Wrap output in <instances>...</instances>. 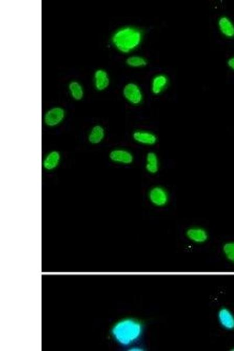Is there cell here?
<instances>
[{"label":"cell","instance_id":"6da1fadb","mask_svg":"<svg viewBox=\"0 0 234 351\" xmlns=\"http://www.w3.org/2000/svg\"><path fill=\"white\" fill-rule=\"evenodd\" d=\"M142 28L134 25H125L117 29L110 38L111 45L122 55H131L137 50L144 39Z\"/></svg>","mask_w":234,"mask_h":351},{"label":"cell","instance_id":"7a4b0ae2","mask_svg":"<svg viewBox=\"0 0 234 351\" xmlns=\"http://www.w3.org/2000/svg\"><path fill=\"white\" fill-rule=\"evenodd\" d=\"M143 326L134 319H125L118 322L112 329V335L121 345L128 346L138 341L141 337Z\"/></svg>","mask_w":234,"mask_h":351},{"label":"cell","instance_id":"3957f363","mask_svg":"<svg viewBox=\"0 0 234 351\" xmlns=\"http://www.w3.org/2000/svg\"><path fill=\"white\" fill-rule=\"evenodd\" d=\"M124 99L133 106H138L144 100V94L140 86L135 82L126 83L122 90Z\"/></svg>","mask_w":234,"mask_h":351},{"label":"cell","instance_id":"277c9868","mask_svg":"<svg viewBox=\"0 0 234 351\" xmlns=\"http://www.w3.org/2000/svg\"><path fill=\"white\" fill-rule=\"evenodd\" d=\"M66 112L64 108L54 106L47 110L43 118L45 126L49 128H55L62 124L65 119Z\"/></svg>","mask_w":234,"mask_h":351},{"label":"cell","instance_id":"5b68a950","mask_svg":"<svg viewBox=\"0 0 234 351\" xmlns=\"http://www.w3.org/2000/svg\"><path fill=\"white\" fill-rule=\"evenodd\" d=\"M148 198L150 202L158 207H164L169 201V194L164 187L154 186L149 190Z\"/></svg>","mask_w":234,"mask_h":351},{"label":"cell","instance_id":"8992f818","mask_svg":"<svg viewBox=\"0 0 234 351\" xmlns=\"http://www.w3.org/2000/svg\"><path fill=\"white\" fill-rule=\"evenodd\" d=\"M170 85V79L167 74L160 73L154 75L150 83V92L154 96L163 94Z\"/></svg>","mask_w":234,"mask_h":351},{"label":"cell","instance_id":"52a82bcc","mask_svg":"<svg viewBox=\"0 0 234 351\" xmlns=\"http://www.w3.org/2000/svg\"><path fill=\"white\" fill-rule=\"evenodd\" d=\"M93 83L94 88L97 92L105 91L110 85V78L109 73L103 68H97L94 72Z\"/></svg>","mask_w":234,"mask_h":351},{"label":"cell","instance_id":"ba28073f","mask_svg":"<svg viewBox=\"0 0 234 351\" xmlns=\"http://www.w3.org/2000/svg\"><path fill=\"white\" fill-rule=\"evenodd\" d=\"M110 160L115 164L128 165L134 162V155L128 150L116 148L110 151Z\"/></svg>","mask_w":234,"mask_h":351},{"label":"cell","instance_id":"9c48e42d","mask_svg":"<svg viewBox=\"0 0 234 351\" xmlns=\"http://www.w3.org/2000/svg\"><path fill=\"white\" fill-rule=\"evenodd\" d=\"M132 138L136 143L147 146H153L158 141V137L154 133L143 129L135 130L132 133Z\"/></svg>","mask_w":234,"mask_h":351},{"label":"cell","instance_id":"30bf717a","mask_svg":"<svg viewBox=\"0 0 234 351\" xmlns=\"http://www.w3.org/2000/svg\"><path fill=\"white\" fill-rule=\"evenodd\" d=\"M61 159H62V155L60 152L56 150L50 151L43 159L42 167L46 171H53L58 167Z\"/></svg>","mask_w":234,"mask_h":351},{"label":"cell","instance_id":"8fae6325","mask_svg":"<svg viewBox=\"0 0 234 351\" xmlns=\"http://www.w3.org/2000/svg\"><path fill=\"white\" fill-rule=\"evenodd\" d=\"M219 32L225 38H234V23L231 19L226 16H222L217 21Z\"/></svg>","mask_w":234,"mask_h":351},{"label":"cell","instance_id":"7c38bea8","mask_svg":"<svg viewBox=\"0 0 234 351\" xmlns=\"http://www.w3.org/2000/svg\"><path fill=\"white\" fill-rule=\"evenodd\" d=\"M106 136V130L102 125L97 124L93 126L90 130L88 135L89 143L94 146L99 145L103 142Z\"/></svg>","mask_w":234,"mask_h":351},{"label":"cell","instance_id":"4fadbf2b","mask_svg":"<svg viewBox=\"0 0 234 351\" xmlns=\"http://www.w3.org/2000/svg\"><path fill=\"white\" fill-rule=\"evenodd\" d=\"M68 92L71 99L75 101L82 100L85 95L84 86L77 81H71L69 82L68 85Z\"/></svg>","mask_w":234,"mask_h":351},{"label":"cell","instance_id":"5bb4252c","mask_svg":"<svg viewBox=\"0 0 234 351\" xmlns=\"http://www.w3.org/2000/svg\"><path fill=\"white\" fill-rule=\"evenodd\" d=\"M187 237L191 241L197 243H203L208 239V234L206 230L200 227H192L186 232Z\"/></svg>","mask_w":234,"mask_h":351},{"label":"cell","instance_id":"9a60e30c","mask_svg":"<svg viewBox=\"0 0 234 351\" xmlns=\"http://www.w3.org/2000/svg\"><path fill=\"white\" fill-rule=\"evenodd\" d=\"M160 167L159 158L157 154L150 152L146 156L145 169L150 174H156L159 171Z\"/></svg>","mask_w":234,"mask_h":351},{"label":"cell","instance_id":"2e32d148","mask_svg":"<svg viewBox=\"0 0 234 351\" xmlns=\"http://www.w3.org/2000/svg\"><path fill=\"white\" fill-rule=\"evenodd\" d=\"M125 63L132 68H142L147 66L148 60L145 56L139 55H129L125 60Z\"/></svg>","mask_w":234,"mask_h":351},{"label":"cell","instance_id":"e0dca14e","mask_svg":"<svg viewBox=\"0 0 234 351\" xmlns=\"http://www.w3.org/2000/svg\"><path fill=\"white\" fill-rule=\"evenodd\" d=\"M219 320L223 327L227 330L234 329V316L229 310L226 309H222L219 311Z\"/></svg>","mask_w":234,"mask_h":351},{"label":"cell","instance_id":"ac0fdd59","mask_svg":"<svg viewBox=\"0 0 234 351\" xmlns=\"http://www.w3.org/2000/svg\"><path fill=\"white\" fill-rule=\"evenodd\" d=\"M224 252L227 258L234 262V242L226 243L224 246Z\"/></svg>","mask_w":234,"mask_h":351},{"label":"cell","instance_id":"d6986e66","mask_svg":"<svg viewBox=\"0 0 234 351\" xmlns=\"http://www.w3.org/2000/svg\"><path fill=\"white\" fill-rule=\"evenodd\" d=\"M226 64L230 70L234 72V56L229 57L226 61Z\"/></svg>","mask_w":234,"mask_h":351}]
</instances>
